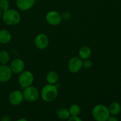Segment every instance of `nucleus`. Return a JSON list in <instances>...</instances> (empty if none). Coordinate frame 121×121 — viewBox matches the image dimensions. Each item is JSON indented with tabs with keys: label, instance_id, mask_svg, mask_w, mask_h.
I'll use <instances>...</instances> for the list:
<instances>
[{
	"label": "nucleus",
	"instance_id": "nucleus-24",
	"mask_svg": "<svg viewBox=\"0 0 121 121\" xmlns=\"http://www.w3.org/2000/svg\"><path fill=\"white\" fill-rule=\"evenodd\" d=\"M11 120V118L9 115H5L1 119L2 121H10Z\"/></svg>",
	"mask_w": 121,
	"mask_h": 121
},
{
	"label": "nucleus",
	"instance_id": "nucleus-17",
	"mask_svg": "<svg viewBox=\"0 0 121 121\" xmlns=\"http://www.w3.org/2000/svg\"><path fill=\"white\" fill-rule=\"evenodd\" d=\"M57 116L60 119H62V120L67 119L68 120L69 117H70V114L69 109L65 108H61L57 111Z\"/></svg>",
	"mask_w": 121,
	"mask_h": 121
},
{
	"label": "nucleus",
	"instance_id": "nucleus-14",
	"mask_svg": "<svg viewBox=\"0 0 121 121\" xmlns=\"http://www.w3.org/2000/svg\"><path fill=\"white\" fill-rule=\"evenodd\" d=\"M12 35L10 32L7 30H0V43L7 44L11 40Z\"/></svg>",
	"mask_w": 121,
	"mask_h": 121
},
{
	"label": "nucleus",
	"instance_id": "nucleus-18",
	"mask_svg": "<svg viewBox=\"0 0 121 121\" xmlns=\"http://www.w3.org/2000/svg\"><path fill=\"white\" fill-rule=\"evenodd\" d=\"M9 59L10 56L7 51H0V63L1 65H7L9 62Z\"/></svg>",
	"mask_w": 121,
	"mask_h": 121
},
{
	"label": "nucleus",
	"instance_id": "nucleus-8",
	"mask_svg": "<svg viewBox=\"0 0 121 121\" xmlns=\"http://www.w3.org/2000/svg\"><path fill=\"white\" fill-rule=\"evenodd\" d=\"M34 44L39 49L44 50L47 48L49 44V39L46 34L40 33L35 37Z\"/></svg>",
	"mask_w": 121,
	"mask_h": 121
},
{
	"label": "nucleus",
	"instance_id": "nucleus-9",
	"mask_svg": "<svg viewBox=\"0 0 121 121\" xmlns=\"http://www.w3.org/2000/svg\"><path fill=\"white\" fill-rule=\"evenodd\" d=\"M24 96L22 92L19 90H15L11 92L8 97L9 102L13 106H18L22 102Z\"/></svg>",
	"mask_w": 121,
	"mask_h": 121
},
{
	"label": "nucleus",
	"instance_id": "nucleus-2",
	"mask_svg": "<svg viewBox=\"0 0 121 121\" xmlns=\"http://www.w3.org/2000/svg\"><path fill=\"white\" fill-rule=\"evenodd\" d=\"M1 17L5 24L10 26L18 24L21 20L20 13L15 9L9 8L4 11Z\"/></svg>",
	"mask_w": 121,
	"mask_h": 121
},
{
	"label": "nucleus",
	"instance_id": "nucleus-12",
	"mask_svg": "<svg viewBox=\"0 0 121 121\" xmlns=\"http://www.w3.org/2000/svg\"><path fill=\"white\" fill-rule=\"evenodd\" d=\"M35 0H16V5L21 11H27L33 8Z\"/></svg>",
	"mask_w": 121,
	"mask_h": 121
},
{
	"label": "nucleus",
	"instance_id": "nucleus-3",
	"mask_svg": "<svg viewBox=\"0 0 121 121\" xmlns=\"http://www.w3.org/2000/svg\"><path fill=\"white\" fill-rule=\"evenodd\" d=\"M92 116L96 121H106L110 116L108 108L102 104L94 106L92 109Z\"/></svg>",
	"mask_w": 121,
	"mask_h": 121
},
{
	"label": "nucleus",
	"instance_id": "nucleus-23",
	"mask_svg": "<svg viewBox=\"0 0 121 121\" xmlns=\"http://www.w3.org/2000/svg\"><path fill=\"white\" fill-rule=\"evenodd\" d=\"M61 17H62V19H64L65 20H67L69 19H70V14L68 12H66V13H64L61 15Z\"/></svg>",
	"mask_w": 121,
	"mask_h": 121
},
{
	"label": "nucleus",
	"instance_id": "nucleus-19",
	"mask_svg": "<svg viewBox=\"0 0 121 121\" xmlns=\"http://www.w3.org/2000/svg\"><path fill=\"white\" fill-rule=\"evenodd\" d=\"M70 116H79L81 112V108L78 104H73L69 109Z\"/></svg>",
	"mask_w": 121,
	"mask_h": 121
},
{
	"label": "nucleus",
	"instance_id": "nucleus-4",
	"mask_svg": "<svg viewBox=\"0 0 121 121\" xmlns=\"http://www.w3.org/2000/svg\"><path fill=\"white\" fill-rule=\"evenodd\" d=\"M22 94L24 99L28 102H34L39 99L40 97V92L36 87L32 85L24 88Z\"/></svg>",
	"mask_w": 121,
	"mask_h": 121
},
{
	"label": "nucleus",
	"instance_id": "nucleus-25",
	"mask_svg": "<svg viewBox=\"0 0 121 121\" xmlns=\"http://www.w3.org/2000/svg\"><path fill=\"white\" fill-rule=\"evenodd\" d=\"M108 121H118V118L115 117V116H109Z\"/></svg>",
	"mask_w": 121,
	"mask_h": 121
},
{
	"label": "nucleus",
	"instance_id": "nucleus-7",
	"mask_svg": "<svg viewBox=\"0 0 121 121\" xmlns=\"http://www.w3.org/2000/svg\"><path fill=\"white\" fill-rule=\"evenodd\" d=\"M46 21L50 25L53 26H58L62 21L61 15L56 11H50L46 15Z\"/></svg>",
	"mask_w": 121,
	"mask_h": 121
},
{
	"label": "nucleus",
	"instance_id": "nucleus-5",
	"mask_svg": "<svg viewBox=\"0 0 121 121\" xmlns=\"http://www.w3.org/2000/svg\"><path fill=\"white\" fill-rule=\"evenodd\" d=\"M18 83L20 86L23 88L31 86L33 83L34 77L33 73L30 71L24 70L19 74Z\"/></svg>",
	"mask_w": 121,
	"mask_h": 121
},
{
	"label": "nucleus",
	"instance_id": "nucleus-26",
	"mask_svg": "<svg viewBox=\"0 0 121 121\" xmlns=\"http://www.w3.org/2000/svg\"><path fill=\"white\" fill-rule=\"evenodd\" d=\"M17 121H27V120L25 118H20L17 119Z\"/></svg>",
	"mask_w": 121,
	"mask_h": 121
},
{
	"label": "nucleus",
	"instance_id": "nucleus-11",
	"mask_svg": "<svg viewBox=\"0 0 121 121\" xmlns=\"http://www.w3.org/2000/svg\"><path fill=\"white\" fill-rule=\"evenodd\" d=\"M9 67L13 73L19 74L24 70L25 63L22 59H15L11 61Z\"/></svg>",
	"mask_w": 121,
	"mask_h": 121
},
{
	"label": "nucleus",
	"instance_id": "nucleus-13",
	"mask_svg": "<svg viewBox=\"0 0 121 121\" xmlns=\"http://www.w3.org/2000/svg\"><path fill=\"white\" fill-rule=\"evenodd\" d=\"M92 54L91 48L87 46H83L79 51V57L82 60L89 59Z\"/></svg>",
	"mask_w": 121,
	"mask_h": 121
},
{
	"label": "nucleus",
	"instance_id": "nucleus-22",
	"mask_svg": "<svg viewBox=\"0 0 121 121\" xmlns=\"http://www.w3.org/2000/svg\"><path fill=\"white\" fill-rule=\"evenodd\" d=\"M69 121H82V119L79 116H70L68 119Z\"/></svg>",
	"mask_w": 121,
	"mask_h": 121
},
{
	"label": "nucleus",
	"instance_id": "nucleus-21",
	"mask_svg": "<svg viewBox=\"0 0 121 121\" xmlns=\"http://www.w3.org/2000/svg\"><path fill=\"white\" fill-rule=\"evenodd\" d=\"M82 66L85 69H91L93 66V63L89 59L83 60Z\"/></svg>",
	"mask_w": 121,
	"mask_h": 121
},
{
	"label": "nucleus",
	"instance_id": "nucleus-10",
	"mask_svg": "<svg viewBox=\"0 0 121 121\" xmlns=\"http://www.w3.org/2000/svg\"><path fill=\"white\" fill-rule=\"evenodd\" d=\"M13 72L10 67L7 65H0V82L5 83L10 80Z\"/></svg>",
	"mask_w": 121,
	"mask_h": 121
},
{
	"label": "nucleus",
	"instance_id": "nucleus-27",
	"mask_svg": "<svg viewBox=\"0 0 121 121\" xmlns=\"http://www.w3.org/2000/svg\"><path fill=\"white\" fill-rule=\"evenodd\" d=\"M2 11H1V9H0V18H1V17H2Z\"/></svg>",
	"mask_w": 121,
	"mask_h": 121
},
{
	"label": "nucleus",
	"instance_id": "nucleus-20",
	"mask_svg": "<svg viewBox=\"0 0 121 121\" xmlns=\"http://www.w3.org/2000/svg\"><path fill=\"white\" fill-rule=\"evenodd\" d=\"M9 8V2L8 0H0V9L2 11H5Z\"/></svg>",
	"mask_w": 121,
	"mask_h": 121
},
{
	"label": "nucleus",
	"instance_id": "nucleus-6",
	"mask_svg": "<svg viewBox=\"0 0 121 121\" xmlns=\"http://www.w3.org/2000/svg\"><path fill=\"white\" fill-rule=\"evenodd\" d=\"M83 60L79 57H73L68 61L67 67L70 72L72 73H78L82 68Z\"/></svg>",
	"mask_w": 121,
	"mask_h": 121
},
{
	"label": "nucleus",
	"instance_id": "nucleus-1",
	"mask_svg": "<svg viewBox=\"0 0 121 121\" xmlns=\"http://www.w3.org/2000/svg\"><path fill=\"white\" fill-rule=\"evenodd\" d=\"M41 99L46 102L54 101L58 96V89L55 85L47 84L45 85L40 92Z\"/></svg>",
	"mask_w": 121,
	"mask_h": 121
},
{
	"label": "nucleus",
	"instance_id": "nucleus-16",
	"mask_svg": "<svg viewBox=\"0 0 121 121\" xmlns=\"http://www.w3.org/2000/svg\"><path fill=\"white\" fill-rule=\"evenodd\" d=\"M59 76L57 72L54 71H51L47 73L46 76V80L48 84L56 85L59 81Z\"/></svg>",
	"mask_w": 121,
	"mask_h": 121
},
{
	"label": "nucleus",
	"instance_id": "nucleus-15",
	"mask_svg": "<svg viewBox=\"0 0 121 121\" xmlns=\"http://www.w3.org/2000/svg\"><path fill=\"white\" fill-rule=\"evenodd\" d=\"M109 113L111 115L117 116L119 114L121 111V106L119 103L113 102L111 103L108 107Z\"/></svg>",
	"mask_w": 121,
	"mask_h": 121
}]
</instances>
